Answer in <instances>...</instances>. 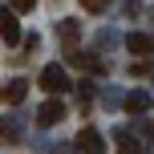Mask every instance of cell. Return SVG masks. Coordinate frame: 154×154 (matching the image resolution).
Returning <instances> with one entry per match:
<instances>
[{"label":"cell","instance_id":"obj_1","mask_svg":"<svg viewBox=\"0 0 154 154\" xmlns=\"http://www.w3.org/2000/svg\"><path fill=\"white\" fill-rule=\"evenodd\" d=\"M41 89H49V93H65L69 89V77H65L61 65H45L41 69Z\"/></svg>","mask_w":154,"mask_h":154},{"label":"cell","instance_id":"obj_2","mask_svg":"<svg viewBox=\"0 0 154 154\" xmlns=\"http://www.w3.org/2000/svg\"><path fill=\"white\" fill-rule=\"evenodd\" d=\"M61 118H65V106H61L57 97H53V101H45V106L37 109V122H41V126H57Z\"/></svg>","mask_w":154,"mask_h":154},{"label":"cell","instance_id":"obj_3","mask_svg":"<svg viewBox=\"0 0 154 154\" xmlns=\"http://www.w3.org/2000/svg\"><path fill=\"white\" fill-rule=\"evenodd\" d=\"M77 146H81L85 154H101V150H106V142H101V134L93 130V126H85V130L77 134Z\"/></svg>","mask_w":154,"mask_h":154},{"label":"cell","instance_id":"obj_4","mask_svg":"<svg viewBox=\"0 0 154 154\" xmlns=\"http://www.w3.org/2000/svg\"><path fill=\"white\" fill-rule=\"evenodd\" d=\"M0 37H4V45H16V41H20V24H16V12H12V8H4V24H0Z\"/></svg>","mask_w":154,"mask_h":154},{"label":"cell","instance_id":"obj_5","mask_svg":"<svg viewBox=\"0 0 154 154\" xmlns=\"http://www.w3.org/2000/svg\"><path fill=\"white\" fill-rule=\"evenodd\" d=\"M24 93H29V81H24V77L8 81V85H4V106H16V101H24Z\"/></svg>","mask_w":154,"mask_h":154},{"label":"cell","instance_id":"obj_6","mask_svg":"<svg viewBox=\"0 0 154 154\" xmlns=\"http://www.w3.org/2000/svg\"><path fill=\"white\" fill-rule=\"evenodd\" d=\"M126 45H130V53H134V57H150V53H154V41L146 37V32H134Z\"/></svg>","mask_w":154,"mask_h":154},{"label":"cell","instance_id":"obj_7","mask_svg":"<svg viewBox=\"0 0 154 154\" xmlns=\"http://www.w3.org/2000/svg\"><path fill=\"white\" fill-rule=\"evenodd\" d=\"M126 109H130V114H146V109H150V93H142V89H134L130 93V97H126Z\"/></svg>","mask_w":154,"mask_h":154},{"label":"cell","instance_id":"obj_8","mask_svg":"<svg viewBox=\"0 0 154 154\" xmlns=\"http://www.w3.org/2000/svg\"><path fill=\"white\" fill-rule=\"evenodd\" d=\"M69 61L77 65V69H93V73H101V61H97V57H89V53H73V49H69Z\"/></svg>","mask_w":154,"mask_h":154},{"label":"cell","instance_id":"obj_9","mask_svg":"<svg viewBox=\"0 0 154 154\" xmlns=\"http://www.w3.org/2000/svg\"><path fill=\"white\" fill-rule=\"evenodd\" d=\"M118 154H138V142L130 134H118Z\"/></svg>","mask_w":154,"mask_h":154},{"label":"cell","instance_id":"obj_10","mask_svg":"<svg viewBox=\"0 0 154 154\" xmlns=\"http://www.w3.org/2000/svg\"><path fill=\"white\" fill-rule=\"evenodd\" d=\"M81 8H85V12H106L109 0H81Z\"/></svg>","mask_w":154,"mask_h":154},{"label":"cell","instance_id":"obj_11","mask_svg":"<svg viewBox=\"0 0 154 154\" xmlns=\"http://www.w3.org/2000/svg\"><path fill=\"white\" fill-rule=\"evenodd\" d=\"M77 32H81V29H77L73 20H61V37H65V41H77Z\"/></svg>","mask_w":154,"mask_h":154},{"label":"cell","instance_id":"obj_12","mask_svg":"<svg viewBox=\"0 0 154 154\" xmlns=\"http://www.w3.org/2000/svg\"><path fill=\"white\" fill-rule=\"evenodd\" d=\"M32 4H37V0H8L12 12H32Z\"/></svg>","mask_w":154,"mask_h":154}]
</instances>
